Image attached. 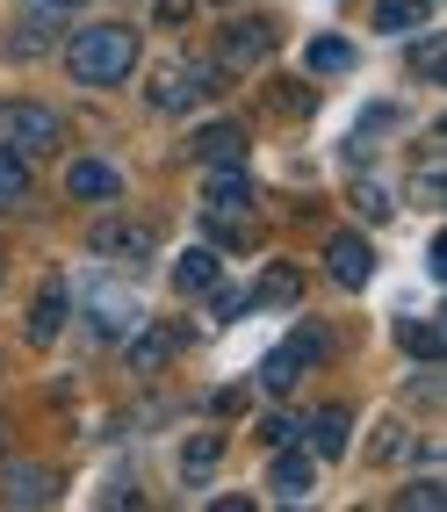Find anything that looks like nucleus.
Listing matches in <instances>:
<instances>
[{
    "instance_id": "nucleus-24",
    "label": "nucleus",
    "mask_w": 447,
    "mask_h": 512,
    "mask_svg": "<svg viewBox=\"0 0 447 512\" xmlns=\"http://www.w3.org/2000/svg\"><path fill=\"white\" fill-rule=\"evenodd\" d=\"M354 210H361V217H375V224H383V217L397 210V202H390V188H375V181H361V188H354Z\"/></svg>"
},
{
    "instance_id": "nucleus-13",
    "label": "nucleus",
    "mask_w": 447,
    "mask_h": 512,
    "mask_svg": "<svg viewBox=\"0 0 447 512\" xmlns=\"http://www.w3.org/2000/svg\"><path fill=\"white\" fill-rule=\"evenodd\" d=\"M303 361H311V339H289V347H274V354L260 361V390L289 397V390L303 383Z\"/></svg>"
},
{
    "instance_id": "nucleus-9",
    "label": "nucleus",
    "mask_w": 447,
    "mask_h": 512,
    "mask_svg": "<svg viewBox=\"0 0 447 512\" xmlns=\"http://www.w3.org/2000/svg\"><path fill=\"white\" fill-rule=\"evenodd\" d=\"M65 195H73V202H116L123 174L109 159H73V166H65Z\"/></svg>"
},
{
    "instance_id": "nucleus-4",
    "label": "nucleus",
    "mask_w": 447,
    "mask_h": 512,
    "mask_svg": "<svg viewBox=\"0 0 447 512\" xmlns=\"http://www.w3.org/2000/svg\"><path fill=\"white\" fill-rule=\"evenodd\" d=\"M152 246H159V231L137 224V217H101V224L87 231V253H94V260H145Z\"/></svg>"
},
{
    "instance_id": "nucleus-14",
    "label": "nucleus",
    "mask_w": 447,
    "mask_h": 512,
    "mask_svg": "<svg viewBox=\"0 0 447 512\" xmlns=\"http://www.w3.org/2000/svg\"><path fill=\"white\" fill-rule=\"evenodd\" d=\"M195 159L202 166H246V130H238V123H210L195 138Z\"/></svg>"
},
{
    "instance_id": "nucleus-26",
    "label": "nucleus",
    "mask_w": 447,
    "mask_h": 512,
    "mask_svg": "<svg viewBox=\"0 0 447 512\" xmlns=\"http://www.w3.org/2000/svg\"><path fill=\"white\" fill-rule=\"evenodd\" d=\"M411 73H440V37H419V44H411Z\"/></svg>"
},
{
    "instance_id": "nucleus-30",
    "label": "nucleus",
    "mask_w": 447,
    "mask_h": 512,
    "mask_svg": "<svg viewBox=\"0 0 447 512\" xmlns=\"http://www.w3.org/2000/svg\"><path fill=\"white\" fill-rule=\"evenodd\" d=\"M426 267H433V282L447 275V238H440V231H433V246H426Z\"/></svg>"
},
{
    "instance_id": "nucleus-10",
    "label": "nucleus",
    "mask_w": 447,
    "mask_h": 512,
    "mask_svg": "<svg viewBox=\"0 0 447 512\" xmlns=\"http://www.w3.org/2000/svg\"><path fill=\"white\" fill-rule=\"evenodd\" d=\"M65 311H73V289H65V282H44V289H37V311L22 318L29 347H51V339L65 332Z\"/></svg>"
},
{
    "instance_id": "nucleus-8",
    "label": "nucleus",
    "mask_w": 447,
    "mask_h": 512,
    "mask_svg": "<svg viewBox=\"0 0 447 512\" xmlns=\"http://www.w3.org/2000/svg\"><path fill=\"white\" fill-rule=\"evenodd\" d=\"M347 433H354V412L325 404V412L303 426V455H311V462H339V455H347Z\"/></svg>"
},
{
    "instance_id": "nucleus-21",
    "label": "nucleus",
    "mask_w": 447,
    "mask_h": 512,
    "mask_svg": "<svg viewBox=\"0 0 447 512\" xmlns=\"http://www.w3.org/2000/svg\"><path fill=\"white\" fill-rule=\"evenodd\" d=\"M29 202V159L0 152V210H22Z\"/></svg>"
},
{
    "instance_id": "nucleus-31",
    "label": "nucleus",
    "mask_w": 447,
    "mask_h": 512,
    "mask_svg": "<svg viewBox=\"0 0 447 512\" xmlns=\"http://www.w3.org/2000/svg\"><path fill=\"white\" fill-rule=\"evenodd\" d=\"M29 8H37V15H73L80 0H29Z\"/></svg>"
},
{
    "instance_id": "nucleus-3",
    "label": "nucleus",
    "mask_w": 447,
    "mask_h": 512,
    "mask_svg": "<svg viewBox=\"0 0 447 512\" xmlns=\"http://www.w3.org/2000/svg\"><path fill=\"white\" fill-rule=\"evenodd\" d=\"M217 65H202V58H159L152 73H145V101L152 109H166V116H181V109H195V94H217Z\"/></svg>"
},
{
    "instance_id": "nucleus-11",
    "label": "nucleus",
    "mask_w": 447,
    "mask_h": 512,
    "mask_svg": "<svg viewBox=\"0 0 447 512\" xmlns=\"http://www.w3.org/2000/svg\"><path fill=\"white\" fill-rule=\"evenodd\" d=\"M0 498H8V505H51V498H58V476H51L44 462H8Z\"/></svg>"
},
{
    "instance_id": "nucleus-23",
    "label": "nucleus",
    "mask_w": 447,
    "mask_h": 512,
    "mask_svg": "<svg viewBox=\"0 0 447 512\" xmlns=\"http://www.w3.org/2000/svg\"><path fill=\"white\" fill-rule=\"evenodd\" d=\"M440 498H447V491H440V476H419V484H404V491H397L404 512H440Z\"/></svg>"
},
{
    "instance_id": "nucleus-17",
    "label": "nucleus",
    "mask_w": 447,
    "mask_h": 512,
    "mask_svg": "<svg viewBox=\"0 0 447 512\" xmlns=\"http://www.w3.org/2000/svg\"><path fill=\"white\" fill-rule=\"evenodd\" d=\"M303 65H311V73H354V44L347 37H311Z\"/></svg>"
},
{
    "instance_id": "nucleus-20",
    "label": "nucleus",
    "mask_w": 447,
    "mask_h": 512,
    "mask_svg": "<svg viewBox=\"0 0 447 512\" xmlns=\"http://www.w3.org/2000/svg\"><path fill=\"white\" fill-rule=\"evenodd\" d=\"M433 15V0H375V29H419Z\"/></svg>"
},
{
    "instance_id": "nucleus-12",
    "label": "nucleus",
    "mask_w": 447,
    "mask_h": 512,
    "mask_svg": "<svg viewBox=\"0 0 447 512\" xmlns=\"http://www.w3.org/2000/svg\"><path fill=\"white\" fill-rule=\"evenodd\" d=\"M217 267H224L217 246H210V238H195V246L174 260V296H210L217 289Z\"/></svg>"
},
{
    "instance_id": "nucleus-7",
    "label": "nucleus",
    "mask_w": 447,
    "mask_h": 512,
    "mask_svg": "<svg viewBox=\"0 0 447 512\" xmlns=\"http://www.w3.org/2000/svg\"><path fill=\"white\" fill-rule=\"evenodd\" d=\"M325 267H332V282H339V289H368V275H375V253H368V238L339 231L332 246H325Z\"/></svg>"
},
{
    "instance_id": "nucleus-29",
    "label": "nucleus",
    "mask_w": 447,
    "mask_h": 512,
    "mask_svg": "<svg viewBox=\"0 0 447 512\" xmlns=\"http://www.w3.org/2000/svg\"><path fill=\"white\" fill-rule=\"evenodd\" d=\"M375 433H383V440H375V455H383V462L404 455V433H397V426H375Z\"/></svg>"
},
{
    "instance_id": "nucleus-1",
    "label": "nucleus",
    "mask_w": 447,
    "mask_h": 512,
    "mask_svg": "<svg viewBox=\"0 0 447 512\" xmlns=\"http://www.w3.org/2000/svg\"><path fill=\"white\" fill-rule=\"evenodd\" d=\"M65 73L80 87H123L137 73V29L130 22H87L73 44H65Z\"/></svg>"
},
{
    "instance_id": "nucleus-28",
    "label": "nucleus",
    "mask_w": 447,
    "mask_h": 512,
    "mask_svg": "<svg viewBox=\"0 0 447 512\" xmlns=\"http://www.w3.org/2000/svg\"><path fill=\"white\" fill-rule=\"evenodd\" d=\"M411 195H419V202H426V210H433V202H440V166H426V174H419V181H411Z\"/></svg>"
},
{
    "instance_id": "nucleus-2",
    "label": "nucleus",
    "mask_w": 447,
    "mask_h": 512,
    "mask_svg": "<svg viewBox=\"0 0 447 512\" xmlns=\"http://www.w3.org/2000/svg\"><path fill=\"white\" fill-rule=\"evenodd\" d=\"M65 145V123L51 101H0V152L15 159H44Z\"/></svg>"
},
{
    "instance_id": "nucleus-18",
    "label": "nucleus",
    "mask_w": 447,
    "mask_h": 512,
    "mask_svg": "<svg viewBox=\"0 0 447 512\" xmlns=\"http://www.w3.org/2000/svg\"><path fill=\"white\" fill-rule=\"evenodd\" d=\"M217 455H224V433H195L188 448H181V476H188V484H202V476L217 469Z\"/></svg>"
},
{
    "instance_id": "nucleus-5",
    "label": "nucleus",
    "mask_w": 447,
    "mask_h": 512,
    "mask_svg": "<svg viewBox=\"0 0 447 512\" xmlns=\"http://www.w3.org/2000/svg\"><path fill=\"white\" fill-rule=\"evenodd\" d=\"M267 51H274V22H231L217 37V65H231V73H253Z\"/></svg>"
},
{
    "instance_id": "nucleus-25",
    "label": "nucleus",
    "mask_w": 447,
    "mask_h": 512,
    "mask_svg": "<svg viewBox=\"0 0 447 512\" xmlns=\"http://www.w3.org/2000/svg\"><path fill=\"white\" fill-rule=\"evenodd\" d=\"M152 15H159L166 29H181V22H195V0H152Z\"/></svg>"
},
{
    "instance_id": "nucleus-19",
    "label": "nucleus",
    "mask_w": 447,
    "mask_h": 512,
    "mask_svg": "<svg viewBox=\"0 0 447 512\" xmlns=\"http://www.w3.org/2000/svg\"><path fill=\"white\" fill-rule=\"evenodd\" d=\"M397 347H404L411 361H440V325H426V318H404V325H397Z\"/></svg>"
},
{
    "instance_id": "nucleus-16",
    "label": "nucleus",
    "mask_w": 447,
    "mask_h": 512,
    "mask_svg": "<svg viewBox=\"0 0 447 512\" xmlns=\"http://www.w3.org/2000/svg\"><path fill=\"white\" fill-rule=\"evenodd\" d=\"M274 455H282V462H274V491L303 498V491H311V476H318V462L311 455H289V448H274Z\"/></svg>"
},
{
    "instance_id": "nucleus-15",
    "label": "nucleus",
    "mask_w": 447,
    "mask_h": 512,
    "mask_svg": "<svg viewBox=\"0 0 447 512\" xmlns=\"http://www.w3.org/2000/svg\"><path fill=\"white\" fill-rule=\"evenodd\" d=\"M174 347H181V332H166V325H145V332L130 339V368H137V375H159L166 361H174Z\"/></svg>"
},
{
    "instance_id": "nucleus-27",
    "label": "nucleus",
    "mask_w": 447,
    "mask_h": 512,
    "mask_svg": "<svg viewBox=\"0 0 447 512\" xmlns=\"http://www.w3.org/2000/svg\"><path fill=\"white\" fill-rule=\"evenodd\" d=\"M260 440H267V448H289L296 426H289V419H260Z\"/></svg>"
},
{
    "instance_id": "nucleus-22",
    "label": "nucleus",
    "mask_w": 447,
    "mask_h": 512,
    "mask_svg": "<svg viewBox=\"0 0 447 512\" xmlns=\"http://www.w3.org/2000/svg\"><path fill=\"white\" fill-rule=\"evenodd\" d=\"M296 289H303L296 267H267V275L253 282V303H296Z\"/></svg>"
},
{
    "instance_id": "nucleus-6",
    "label": "nucleus",
    "mask_w": 447,
    "mask_h": 512,
    "mask_svg": "<svg viewBox=\"0 0 447 512\" xmlns=\"http://www.w3.org/2000/svg\"><path fill=\"white\" fill-rule=\"evenodd\" d=\"M246 210H253L246 166H210V181H202V217H246Z\"/></svg>"
}]
</instances>
